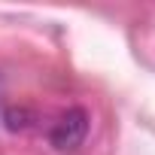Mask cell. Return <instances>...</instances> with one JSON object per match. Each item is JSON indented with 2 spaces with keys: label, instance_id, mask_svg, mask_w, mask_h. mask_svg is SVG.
<instances>
[{
  "label": "cell",
  "instance_id": "obj_1",
  "mask_svg": "<svg viewBox=\"0 0 155 155\" xmlns=\"http://www.w3.org/2000/svg\"><path fill=\"white\" fill-rule=\"evenodd\" d=\"M85 131H88V116L82 110H67L52 128V143L55 149H76L85 140Z\"/></svg>",
  "mask_w": 155,
  "mask_h": 155
}]
</instances>
